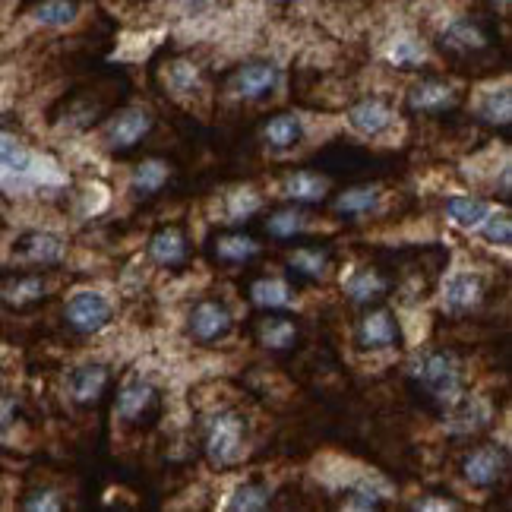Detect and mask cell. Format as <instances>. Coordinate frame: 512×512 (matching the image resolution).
I'll return each mask as SVG.
<instances>
[{"mask_svg":"<svg viewBox=\"0 0 512 512\" xmlns=\"http://www.w3.org/2000/svg\"><path fill=\"white\" fill-rule=\"evenodd\" d=\"M411 383L418 392H424V399L440 405V408H456L465 399V373L462 364L452 351L443 348H427L421 351L408 370Z\"/></svg>","mask_w":512,"mask_h":512,"instance_id":"1","label":"cell"},{"mask_svg":"<svg viewBox=\"0 0 512 512\" xmlns=\"http://www.w3.org/2000/svg\"><path fill=\"white\" fill-rule=\"evenodd\" d=\"M250 427L234 408H219L203 427V452L212 468H231L247 456Z\"/></svg>","mask_w":512,"mask_h":512,"instance_id":"2","label":"cell"},{"mask_svg":"<svg viewBox=\"0 0 512 512\" xmlns=\"http://www.w3.org/2000/svg\"><path fill=\"white\" fill-rule=\"evenodd\" d=\"M462 478L475 490H494L509 475V452L500 443H481L462 456Z\"/></svg>","mask_w":512,"mask_h":512,"instance_id":"3","label":"cell"},{"mask_svg":"<svg viewBox=\"0 0 512 512\" xmlns=\"http://www.w3.org/2000/svg\"><path fill=\"white\" fill-rule=\"evenodd\" d=\"M159 405H162L159 389L143 377H130L114 396V418L127 427H140L159 415Z\"/></svg>","mask_w":512,"mask_h":512,"instance_id":"4","label":"cell"},{"mask_svg":"<svg viewBox=\"0 0 512 512\" xmlns=\"http://www.w3.org/2000/svg\"><path fill=\"white\" fill-rule=\"evenodd\" d=\"M354 348L364 351V354H377L386 348H396L402 342V329L396 313L389 307H367L364 317L354 323V336H351Z\"/></svg>","mask_w":512,"mask_h":512,"instance_id":"5","label":"cell"},{"mask_svg":"<svg viewBox=\"0 0 512 512\" xmlns=\"http://www.w3.org/2000/svg\"><path fill=\"white\" fill-rule=\"evenodd\" d=\"M111 317H114V307L105 294H98V291H76L64 304V323L76 336H95V332L111 326Z\"/></svg>","mask_w":512,"mask_h":512,"instance_id":"6","label":"cell"},{"mask_svg":"<svg viewBox=\"0 0 512 512\" xmlns=\"http://www.w3.org/2000/svg\"><path fill=\"white\" fill-rule=\"evenodd\" d=\"M234 332V313L219 298H203L187 317V336L196 345H215Z\"/></svg>","mask_w":512,"mask_h":512,"instance_id":"7","label":"cell"},{"mask_svg":"<svg viewBox=\"0 0 512 512\" xmlns=\"http://www.w3.org/2000/svg\"><path fill=\"white\" fill-rule=\"evenodd\" d=\"M152 124H155V117L149 108H140V105L121 108L117 114H111L105 124V146L117 155H124L146 140Z\"/></svg>","mask_w":512,"mask_h":512,"instance_id":"8","label":"cell"},{"mask_svg":"<svg viewBox=\"0 0 512 512\" xmlns=\"http://www.w3.org/2000/svg\"><path fill=\"white\" fill-rule=\"evenodd\" d=\"M282 73L275 64L269 61H250V64H241L228 76V92L234 98H244V102H260V98L272 95L275 86H279Z\"/></svg>","mask_w":512,"mask_h":512,"instance_id":"9","label":"cell"},{"mask_svg":"<svg viewBox=\"0 0 512 512\" xmlns=\"http://www.w3.org/2000/svg\"><path fill=\"white\" fill-rule=\"evenodd\" d=\"M459 98H462V92L456 86L446 83V80H433V76H430V80H421V83H415L408 89L405 105H408L411 114L440 117V114L456 108Z\"/></svg>","mask_w":512,"mask_h":512,"instance_id":"10","label":"cell"},{"mask_svg":"<svg viewBox=\"0 0 512 512\" xmlns=\"http://www.w3.org/2000/svg\"><path fill=\"white\" fill-rule=\"evenodd\" d=\"M67 244L51 231H26L13 244V260L19 266H57L64 260Z\"/></svg>","mask_w":512,"mask_h":512,"instance_id":"11","label":"cell"},{"mask_svg":"<svg viewBox=\"0 0 512 512\" xmlns=\"http://www.w3.org/2000/svg\"><path fill=\"white\" fill-rule=\"evenodd\" d=\"M146 256L162 269H184L190 260V238L181 225H165L149 238Z\"/></svg>","mask_w":512,"mask_h":512,"instance_id":"12","label":"cell"},{"mask_svg":"<svg viewBox=\"0 0 512 512\" xmlns=\"http://www.w3.org/2000/svg\"><path fill=\"white\" fill-rule=\"evenodd\" d=\"M484 301V279L478 272H456L449 275L443 285V310L452 313V317H462V313H471Z\"/></svg>","mask_w":512,"mask_h":512,"instance_id":"13","label":"cell"},{"mask_svg":"<svg viewBox=\"0 0 512 512\" xmlns=\"http://www.w3.org/2000/svg\"><path fill=\"white\" fill-rule=\"evenodd\" d=\"M108 386H111V370L105 364H83V367H76L70 377H67L70 399L76 405H83V408L102 402Z\"/></svg>","mask_w":512,"mask_h":512,"instance_id":"14","label":"cell"},{"mask_svg":"<svg viewBox=\"0 0 512 512\" xmlns=\"http://www.w3.org/2000/svg\"><path fill=\"white\" fill-rule=\"evenodd\" d=\"M256 253H260V244L244 231H219L209 238V260L219 266H244Z\"/></svg>","mask_w":512,"mask_h":512,"instance_id":"15","label":"cell"},{"mask_svg":"<svg viewBox=\"0 0 512 512\" xmlns=\"http://www.w3.org/2000/svg\"><path fill=\"white\" fill-rule=\"evenodd\" d=\"M392 291V279L377 269V266H361L354 269L348 279H345V294L351 304H361V307H370V304H380L386 294Z\"/></svg>","mask_w":512,"mask_h":512,"instance_id":"16","label":"cell"},{"mask_svg":"<svg viewBox=\"0 0 512 512\" xmlns=\"http://www.w3.org/2000/svg\"><path fill=\"white\" fill-rule=\"evenodd\" d=\"M348 124L351 130H358L361 136H383L392 124H396V111H392L383 98H361L348 108Z\"/></svg>","mask_w":512,"mask_h":512,"instance_id":"17","label":"cell"},{"mask_svg":"<svg viewBox=\"0 0 512 512\" xmlns=\"http://www.w3.org/2000/svg\"><path fill=\"white\" fill-rule=\"evenodd\" d=\"M48 298V282L38 272H19L0 285V301L10 310H29L35 304H42Z\"/></svg>","mask_w":512,"mask_h":512,"instance_id":"18","label":"cell"},{"mask_svg":"<svg viewBox=\"0 0 512 512\" xmlns=\"http://www.w3.org/2000/svg\"><path fill=\"white\" fill-rule=\"evenodd\" d=\"M282 196L298 206H313V203H323L329 196V177L320 171H310V168H298V171H288L282 177Z\"/></svg>","mask_w":512,"mask_h":512,"instance_id":"19","label":"cell"},{"mask_svg":"<svg viewBox=\"0 0 512 512\" xmlns=\"http://www.w3.org/2000/svg\"><path fill=\"white\" fill-rule=\"evenodd\" d=\"M253 332H256V342L269 351H291L301 339L298 323H294L291 317H285V313H275V310H266V317L256 320Z\"/></svg>","mask_w":512,"mask_h":512,"instance_id":"20","label":"cell"},{"mask_svg":"<svg viewBox=\"0 0 512 512\" xmlns=\"http://www.w3.org/2000/svg\"><path fill=\"white\" fill-rule=\"evenodd\" d=\"M285 263L291 269V275H298V279H307V282H323L329 269H332V253L329 247H320V244H307V247H294Z\"/></svg>","mask_w":512,"mask_h":512,"instance_id":"21","label":"cell"},{"mask_svg":"<svg viewBox=\"0 0 512 512\" xmlns=\"http://www.w3.org/2000/svg\"><path fill=\"white\" fill-rule=\"evenodd\" d=\"M294 298H298V291L282 275H260L250 285V301L260 310H285L294 304Z\"/></svg>","mask_w":512,"mask_h":512,"instance_id":"22","label":"cell"},{"mask_svg":"<svg viewBox=\"0 0 512 512\" xmlns=\"http://www.w3.org/2000/svg\"><path fill=\"white\" fill-rule=\"evenodd\" d=\"M307 228H310V212L298 203L269 212L266 222H263V231L272 241H294V238H301Z\"/></svg>","mask_w":512,"mask_h":512,"instance_id":"23","label":"cell"},{"mask_svg":"<svg viewBox=\"0 0 512 512\" xmlns=\"http://www.w3.org/2000/svg\"><path fill=\"white\" fill-rule=\"evenodd\" d=\"M449 222L462 228V231H478L481 222L490 215V203L481 200V196H468V193H456V196H446L443 203Z\"/></svg>","mask_w":512,"mask_h":512,"instance_id":"24","label":"cell"},{"mask_svg":"<svg viewBox=\"0 0 512 512\" xmlns=\"http://www.w3.org/2000/svg\"><path fill=\"white\" fill-rule=\"evenodd\" d=\"M380 187L377 184H361V187H348L342 193H336V200H332V209L342 219H364L373 209L380 206Z\"/></svg>","mask_w":512,"mask_h":512,"instance_id":"25","label":"cell"},{"mask_svg":"<svg viewBox=\"0 0 512 512\" xmlns=\"http://www.w3.org/2000/svg\"><path fill=\"white\" fill-rule=\"evenodd\" d=\"M487 42H490L487 32L475 19H456V23L443 32V48L456 54H478L487 48Z\"/></svg>","mask_w":512,"mask_h":512,"instance_id":"26","label":"cell"},{"mask_svg":"<svg viewBox=\"0 0 512 512\" xmlns=\"http://www.w3.org/2000/svg\"><path fill=\"white\" fill-rule=\"evenodd\" d=\"M171 177V165L162 159H143L130 174V193L136 200H149V196L159 193Z\"/></svg>","mask_w":512,"mask_h":512,"instance_id":"27","label":"cell"},{"mask_svg":"<svg viewBox=\"0 0 512 512\" xmlns=\"http://www.w3.org/2000/svg\"><path fill=\"white\" fill-rule=\"evenodd\" d=\"M304 140V124L298 114H275L269 117V121L263 124V143L269 149H294Z\"/></svg>","mask_w":512,"mask_h":512,"instance_id":"28","label":"cell"},{"mask_svg":"<svg viewBox=\"0 0 512 512\" xmlns=\"http://www.w3.org/2000/svg\"><path fill=\"white\" fill-rule=\"evenodd\" d=\"M272 503V487L266 481H244L231 490V497L225 503V509L231 512H260V509H269Z\"/></svg>","mask_w":512,"mask_h":512,"instance_id":"29","label":"cell"},{"mask_svg":"<svg viewBox=\"0 0 512 512\" xmlns=\"http://www.w3.org/2000/svg\"><path fill=\"white\" fill-rule=\"evenodd\" d=\"M32 16H35V23L61 29L80 16V4H76V0H42V4L32 10Z\"/></svg>","mask_w":512,"mask_h":512,"instance_id":"30","label":"cell"},{"mask_svg":"<svg viewBox=\"0 0 512 512\" xmlns=\"http://www.w3.org/2000/svg\"><path fill=\"white\" fill-rule=\"evenodd\" d=\"M481 121H487L490 127H509V117H512V98L509 89L500 92H487L484 102L478 105Z\"/></svg>","mask_w":512,"mask_h":512,"instance_id":"31","label":"cell"},{"mask_svg":"<svg viewBox=\"0 0 512 512\" xmlns=\"http://www.w3.org/2000/svg\"><path fill=\"white\" fill-rule=\"evenodd\" d=\"M32 165H35L32 152L23 143H16L10 136L0 133V168L13 171V174H26V171H32Z\"/></svg>","mask_w":512,"mask_h":512,"instance_id":"32","label":"cell"},{"mask_svg":"<svg viewBox=\"0 0 512 512\" xmlns=\"http://www.w3.org/2000/svg\"><path fill=\"white\" fill-rule=\"evenodd\" d=\"M478 234L490 247H509L512 244V219H509V212H494V209H490V215L481 222Z\"/></svg>","mask_w":512,"mask_h":512,"instance_id":"33","label":"cell"},{"mask_svg":"<svg viewBox=\"0 0 512 512\" xmlns=\"http://www.w3.org/2000/svg\"><path fill=\"white\" fill-rule=\"evenodd\" d=\"M168 83H171L174 92L193 95L196 89H200V70H196L193 64H174V67H171V76H168Z\"/></svg>","mask_w":512,"mask_h":512,"instance_id":"34","label":"cell"},{"mask_svg":"<svg viewBox=\"0 0 512 512\" xmlns=\"http://www.w3.org/2000/svg\"><path fill=\"white\" fill-rule=\"evenodd\" d=\"M345 509H383V497L370 484H358L345 494Z\"/></svg>","mask_w":512,"mask_h":512,"instance_id":"35","label":"cell"},{"mask_svg":"<svg viewBox=\"0 0 512 512\" xmlns=\"http://www.w3.org/2000/svg\"><path fill=\"white\" fill-rule=\"evenodd\" d=\"M23 509H48V512H57V509H64V500L57 490H32V494L23 500Z\"/></svg>","mask_w":512,"mask_h":512,"instance_id":"36","label":"cell"},{"mask_svg":"<svg viewBox=\"0 0 512 512\" xmlns=\"http://www.w3.org/2000/svg\"><path fill=\"white\" fill-rule=\"evenodd\" d=\"M421 48L418 45H411V42H399L396 48L389 51V61L396 64V67H402V70H411V67H418L421 64Z\"/></svg>","mask_w":512,"mask_h":512,"instance_id":"37","label":"cell"},{"mask_svg":"<svg viewBox=\"0 0 512 512\" xmlns=\"http://www.w3.org/2000/svg\"><path fill=\"white\" fill-rule=\"evenodd\" d=\"M256 209H260V196H256L253 190H238L234 193V206H231V219L241 222L244 215H253Z\"/></svg>","mask_w":512,"mask_h":512,"instance_id":"38","label":"cell"}]
</instances>
